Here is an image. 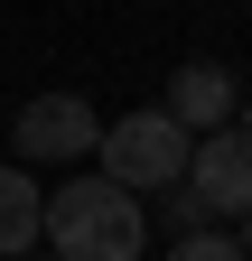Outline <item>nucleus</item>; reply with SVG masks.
Returning <instances> with one entry per match:
<instances>
[{
  "mask_svg": "<svg viewBox=\"0 0 252 261\" xmlns=\"http://www.w3.org/2000/svg\"><path fill=\"white\" fill-rule=\"evenodd\" d=\"M140 252H149L140 196H121L103 177L47 187V261H140Z\"/></svg>",
  "mask_w": 252,
  "mask_h": 261,
  "instance_id": "1",
  "label": "nucleus"
},
{
  "mask_svg": "<svg viewBox=\"0 0 252 261\" xmlns=\"http://www.w3.org/2000/svg\"><path fill=\"white\" fill-rule=\"evenodd\" d=\"M28 261H47V252H28Z\"/></svg>",
  "mask_w": 252,
  "mask_h": 261,
  "instance_id": "10",
  "label": "nucleus"
},
{
  "mask_svg": "<svg viewBox=\"0 0 252 261\" xmlns=\"http://www.w3.org/2000/svg\"><path fill=\"white\" fill-rule=\"evenodd\" d=\"M38 233H47V187L28 177L19 159H0V252L28 261V252H38Z\"/></svg>",
  "mask_w": 252,
  "mask_h": 261,
  "instance_id": "6",
  "label": "nucleus"
},
{
  "mask_svg": "<svg viewBox=\"0 0 252 261\" xmlns=\"http://www.w3.org/2000/svg\"><path fill=\"white\" fill-rule=\"evenodd\" d=\"M10 140H19V159H84L93 140H103V112L84 103V93H28L19 103V121H10Z\"/></svg>",
  "mask_w": 252,
  "mask_h": 261,
  "instance_id": "3",
  "label": "nucleus"
},
{
  "mask_svg": "<svg viewBox=\"0 0 252 261\" xmlns=\"http://www.w3.org/2000/svg\"><path fill=\"white\" fill-rule=\"evenodd\" d=\"M168 261H243V243H234V233H178Z\"/></svg>",
  "mask_w": 252,
  "mask_h": 261,
  "instance_id": "8",
  "label": "nucleus"
},
{
  "mask_svg": "<svg viewBox=\"0 0 252 261\" xmlns=\"http://www.w3.org/2000/svg\"><path fill=\"white\" fill-rule=\"evenodd\" d=\"M243 261H252V233H243Z\"/></svg>",
  "mask_w": 252,
  "mask_h": 261,
  "instance_id": "9",
  "label": "nucleus"
},
{
  "mask_svg": "<svg viewBox=\"0 0 252 261\" xmlns=\"http://www.w3.org/2000/svg\"><path fill=\"white\" fill-rule=\"evenodd\" d=\"M187 187L206 196L215 224H224V215L252 224V140H243V130H206V140L187 149Z\"/></svg>",
  "mask_w": 252,
  "mask_h": 261,
  "instance_id": "4",
  "label": "nucleus"
},
{
  "mask_svg": "<svg viewBox=\"0 0 252 261\" xmlns=\"http://www.w3.org/2000/svg\"><path fill=\"white\" fill-rule=\"evenodd\" d=\"M159 215H168V233H215V215H206V196L187 187V177H178V187H159Z\"/></svg>",
  "mask_w": 252,
  "mask_h": 261,
  "instance_id": "7",
  "label": "nucleus"
},
{
  "mask_svg": "<svg viewBox=\"0 0 252 261\" xmlns=\"http://www.w3.org/2000/svg\"><path fill=\"white\" fill-rule=\"evenodd\" d=\"M234 103H243V84H234V65H215V56H187L178 75H168V121L187 130V140H206V130H234Z\"/></svg>",
  "mask_w": 252,
  "mask_h": 261,
  "instance_id": "5",
  "label": "nucleus"
},
{
  "mask_svg": "<svg viewBox=\"0 0 252 261\" xmlns=\"http://www.w3.org/2000/svg\"><path fill=\"white\" fill-rule=\"evenodd\" d=\"M187 149H196V140H187L159 103H149V112H112V130L93 140L103 187H121V196H140V187L159 196V187H178V177H187Z\"/></svg>",
  "mask_w": 252,
  "mask_h": 261,
  "instance_id": "2",
  "label": "nucleus"
}]
</instances>
